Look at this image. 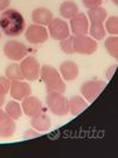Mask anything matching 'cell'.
<instances>
[{"mask_svg": "<svg viewBox=\"0 0 118 158\" xmlns=\"http://www.w3.org/2000/svg\"><path fill=\"white\" fill-rule=\"evenodd\" d=\"M0 28L7 36H19L26 28L25 18L14 8H7L0 14Z\"/></svg>", "mask_w": 118, "mask_h": 158, "instance_id": "1", "label": "cell"}, {"mask_svg": "<svg viewBox=\"0 0 118 158\" xmlns=\"http://www.w3.org/2000/svg\"><path fill=\"white\" fill-rule=\"evenodd\" d=\"M41 80L46 85L47 93H60L63 94L66 91V83L62 79L61 74L56 70V68L51 66H42L40 69Z\"/></svg>", "mask_w": 118, "mask_h": 158, "instance_id": "2", "label": "cell"}, {"mask_svg": "<svg viewBox=\"0 0 118 158\" xmlns=\"http://www.w3.org/2000/svg\"><path fill=\"white\" fill-rule=\"evenodd\" d=\"M47 107L56 116H66L69 114V102L63 94L60 93H48L46 97Z\"/></svg>", "mask_w": 118, "mask_h": 158, "instance_id": "3", "label": "cell"}, {"mask_svg": "<svg viewBox=\"0 0 118 158\" xmlns=\"http://www.w3.org/2000/svg\"><path fill=\"white\" fill-rule=\"evenodd\" d=\"M74 51L75 53L83 54V55H91L97 51V42L90 36L87 35H77L74 36Z\"/></svg>", "mask_w": 118, "mask_h": 158, "instance_id": "4", "label": "cell"}, {"mask_svg": "<svg viewBox=\"0 0 118 158\" xmlns=\"http://www.w3.org/2000/svg\"><path fill=\"white\" fill-rule=\"evenodd\" d=\"M105 87H107V82L101 80L88 81L81 87V94L83 95L87 102H94Z\"/></svg>", "mask_w": 118, "mask_h": 158, "instance_id": "5", "label": "cell"}, {"mask_svg": "<svg viewBox=\"0 0 118 158\" xmlns=\"http://www.w3.org/2000/svg\"><path fill=\"white\" fill-rule=\"evenodd\" d=\"M28 49L22 42L17 40H10L4 46V54L6 57L11 59L13 61L22 60L25 56H27Z\"/></svg>", "mask_w": 118, "mask_h": 158, "instance_id": "6", "label": "cell"}, {"mask_svg": "<svg viewBox=\"0 0 118 158\" xmlns=\"http://www.w3.org/2000/svg\"><path fill=\"white\" fill-rule=\"evenodd\" d=\"M20 68H21L23 79H26L27 81H35L40 76L41 66L34 56L23 57L20 63Z\"/></svg>", "mask_w": 118, "mask_h": 158, "instance_id": "7", "label": "cell"}, {"mask_svg": "<svg viewBox=\"0 0 118 158\" xmlns=\"http://www.w3.org/2000/svg\"><path fill=\"white\" fill-rule=\"evenodd\" d=\"M25 36H26V39L29 44L39 45V44H43L48 40L49 33H48V31L45 26L34 23V25L28 26V28L26 29Z\"/></svg>", "mask_w": 118, "mask_h": 158, "instance_id": "8", "label": "cell"}, {"mask_svg": "<svg viewBox=\"0 0 118 158\" xmlns=\"http://www.w3.org/2000/svg\"><path fill=\"white\" fill-rule=\"evenodd\" d=\"M48 33L54 40L61 41L70 35V28H69V25L64 20L53 19L51 23L48 25Z\"/></svg>", "mask_w": 118, "mask_h": 158, "instance_id": "9", "label": "cell"}, {"mask_svg": "<svg viewBox=\"0 0 118 158\" xmlns=\"http://www.w3.org/2000/svg\"><path fill=\"white\" fill-rule=\"evenodd\" d=\"M10 94H11V96L14 100L22 101L23 98L31 96L32 88H31V85L27 82H25L22 80H15V81H12L11 82Z\"/></svg>", "mask_w": 118, "mask_h": 158, "instance_id": "10", "label": "cell"}, {"mask_svg": "<svg viewBox=\"0 0 118 158\" xmlns=\"http://www.w3.org/2000/svg\"><path fill=\"white\" fill-rule=\"evenodd\" d=\"M70 31L76 36L77 35H87L89 31V20L84 13H77L75 17L70 19Z\"/></svg>", "mask_w": 118, "mask_h": 158, "instance_id": "11", "label": "cell"}, {"mask_svg": "<svg viewBox=\"0 0 118 158\" xmlns=\"http://www.w3.org/2000/svg\"><path fill=\"white\" fill-rule=\"evenodd\" d=\"M15 131V122L5 110L0 108V137L10 138L14 135Z\"/></svg>", "mask_w": 118, "mask_h": 158, "instance_id": "12", "label": "cell"}, {"mask_svg": "<svg viewBox=\"0 0 118 158\" xmlns=\"http://www.w3.org/2000/svg\"><path fill=\"white\" fill-rule=\"evenodd\" d=\"M21 108H22V113L29 117H33L34 115L43 110V106H42L41 101L35 96H28V97L23 98Z\"/></svg>", "mask_w": 118, "mask_h": 158, "instance_id": "13", "label": "cell"}, {"mask_svg": "<svg viewBox=\"0 0 118 158\" xmlns=\"http://www.w3.org/2000/svg\"><path fill=\"white\" fill-rule=\"evenodd\" d=\"M31 124L35 130L38 131H47L51 129V119L47 114L42 111L38 113L36 115H34L33 117H31Z\"/></svg>", "mask_w": 118, "mask_h": 158, "instance_id": "14", "label": "cell"}, {"mask_svg": "<svg viewBox=\"0 0 118 158\" xmlns=\"http://www.w3.org/2000/svg\"><path fill=\"white\" fill-rule=\"evenodd\" d=\"M53 19H54L53 13L48 8H46V7L35 8L32 12V20L34 21V23L42 25V26H48Z\"/></svg>", "mask_w": 118, "mask_h": 158, "instance_id": "15", "label": "cell"}, {"mask_svg": "<svg viewBox=\"0 0 118 158\" xmlns=\"http://www.w3.org/2000/svg\"><path fill=\"white\" fill-rule=\"evenodd\" d=\"M62 79L66 81H74L79 76V66L73 61H64L60 66V72Z\"/></svg>", "mask_w": 118, "mask_h": 158, "instance_id": "16", "label": "cell"}, {"mask_svg": "<svg viewBox=\"0 0 118 158\" xmlns=\"http://www.w3.org/2000/svg\"><path fill=\"white\" fill-rule=\"evenodd\" d=\"M69 102V113L73 116L79 115V113H82L85 108L88 107V102L85 101L84 97L82 96H73L70 100H68Z\"/></svg>", "mask_w": 118, "mask_h": 158, "instance_id": "17", "label": "cell"}, {"mask_svg": "<svg viewBox=\"0 0 118 158\" xmlns=\"http://www.w3.org/2000/svg\"><path fill=\"white\" fill-rule=\"evenodd\" d=\"M107 17V10L101 6L89 8V11H88V20H90L91 23H103L105 21Z\"/></svg>", "mask_w": 118, "mask_h": 158, "instance_id": "18", "label": "cell"}, {"mask_svg": "<svg viewBox=\"0 0 118 158\" xmlns=\"http://www.w3.org/2000/svg\"><path fill=\"white\" fill-rule=\"evenodd\" d=\"M60 13L64 19H71L79 13V6L71 0H66L60 6Z\"/></svg>", "mask_w": 118, "mask_h": 158, "instance_id": "19", "label": "cell"}, {"mask_svg": "<svg viewBox=\"0 0 118 158\" xmlns=\"http://www.w3.org/2000/svg\"><path fill=\"white\" fill-rule=\"evenodd\" d=\"M5 111L10 116H11L13 119H19L21 116H22V108L20 106V103L17 101H10L6 103L5 107Z\"/></svg>", "mask_w": 118, "mask_h": 158, "instance_id": "20", "label": "cell"}, {"mask_svg": "<svg viewBox=\"0 0 118 158\" xmlns=\"http://www.w3.org/2000/svg\"><path fill=\"white\" fill-rule=\"evenodd\" d=\"M104 46L108 53L113 57V59H118V38L117 35H111L105 39L104 41Z\"/></svg>", "mask_w": 118, "mask_h": 158, "instance_id": "21", "label": "cell"}, {"mask_svg": "<svg viewBox=\"0 0 118 158\" xmlns=\"http://www.w3.org/2000/svg\"><path fill=\"white\" fill-rule=\"evenodd\" d=\"M5 75L6 77H8L11 81L23 80L21 68H20V64H18V63H12L10 66H7V68L5 69Z\"/></svg>", "mask_w": 118, "mask_h": 158, "instance_id": "22", "label": "cell"}, {"mask_svg": "<svg viewBox=\"0 0 118 158\" xmlns=\"http://www.w3.org/2000/svg\"><path fill=\"white\" fill-rule=\"evenodd\" d=\"M11 80L6 76H0V108L6 103V95L11 88Z\"/></svg>", "mask_w": 118, "mask_h": 158, "instance_id": "23", "label": "cell"}, {"mask_svg": "<svg viewBox=\"0 0 118 158\" xmlns=\"http://www.w3.org/2000/svg\"><path fill=\"white\" fill-rule=\"evenodd\" d=\"M88 33L94 40H102L105 36V28L103 26V23H91L89 26Z\"/></svg>", "mask_w": 118, "mask_h": 158, "instance_id": "24", "label": "cell"}, {"mask_svg": "<svg viewBox=\"0 0 118 158\" xmlns=\"http://www.w3.org/2000/svg\"><path fill=\"white\" fill-rule=\"evenodd\" d=\"M105 32H108L111 35H117L118 34V18L116 15L105 19Z\"/></svg>", "mask_w": 118, "mask_h": 158, "instance_id": "25", "label": "cell"}, {"mask_svg": "<svg viewBox=\"0 0 118 158\" xmlns=\"http://www.w3.org/2000/svg\"><path fill=\"white\" fill-rule=\"evenodd\" d=\"M74 36H68L66 39L61 40V44H60V47H61V49L63 53H66V54H74L75 51H74Z\"/></svg>", "mask_w": 118, "mask_h": 158, "instance_id": "26", "label": "cell"}, {"mask_svg": "<svg viewBox=\"0 0 118 158\" xmlns=\"http://www.w3.org/2000/svg\"><path fill=\"white\" fill-rule=\"evenodd\" d=\"M82 1H83V5H84L87 8H92V7L101 6L103 0H82Z\"/></svg>", "mask_w": 118, "mask_h": 158, "instance_id": "27", "label": "cell"}, {"mask_svg": "<svg viewBox=\"0 0 118 158\" xmlns=\"http://www.w3.org/2000/svg\"><path fill=\"white\" fill-rule=\"evenodd\" d=\"M11 0H0V11H5L10 7Z\"/></svg>", "mask_w": 118, "mask_h": 158, "instance_id": "28", "label": "cell"}, {"mask_svg": "<svg viewBox=\"0 0 118 158\" xmlns=\"http://www.w3.org/2000/svg\"><path fill=\"white\" fill-rule=\"evenodd\" d=\"M36 136H39L38 132H35L34 130L29 129L27 130L26 132H25V135H23V138H29V137H36Z\"/></svg>", "mask_w": 118, "mask_h": 158, "instance_id": "29", "label": "cell"}, {"mask_svg": "<svg viewBox=\"0 0 118 158\" xmlns=\"http://www.w3.org/2000/svg\"><path fill=\"white\" fill-rule=\"evenodd\" d=\"M116 66H117V64H113L112 67L109 68V70L107 72V77H108V79H111V76H112L113 72H115V69H116Z\"/></svg>", "mask_w": 118, "mask_h": 158, "instance_id": "30", "label": "cell"}, {"mask_svg": "<svg viewBox=\"0 0 118 158\" xmlns=\"http://www.w3.org/2000/svg\"><path fill=\"white\" fill-rule=\"evenodd\" d=\"M112 2L115 5H118V0H112Z\"/></svg>", "mask_w": 118, "mask_h": 158, "instance_id": "31", "label": "cell"}, {"mask_svg": "<svg viewBox=\"0 0 118 158\" xmlns=\"http://www.w3.org/2000/svg\"><path fill=\"white\" fill-rule=\"evenodd\" d=\"M0 39H1V32H0Z\"/></svg>", "mask_w": 118, "mask_h": 158, "instance_id": "32", "label": "cell"}]
</instances>
